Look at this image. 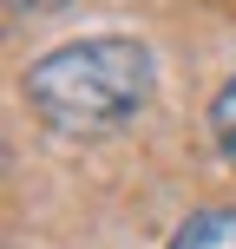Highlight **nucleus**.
I'll list each match as a JSON object with an SVG mask.
<instances>
[{"label":"nucleus","instance_id":"nucleus-1","mask_svg":"<svg viewBox=\"0 0 236 249\" xmlns=\"http://www.w3.org/2000/svg\"><path fill=\"white\" fill-rule=\"evenodd\" d=\"M26 99L59 138H105L151 99V53L138 39H79L26 72Z\"/></svg>","mask_w":236,"mask_h":249},{"label":"nucleus","instance_id":"nucleus-2","mask_svg":"<svg viewBox=\"0 0 236 249\" xmlns=\"http://www.w3.org/2000/svg\"><path fill=\"white\" fill-rule=\"evenodd\" d=\"M171 249H236V210H197L171 236Z\"/></svg>","mask_w":236,"mask_h":249},{"label":"nucleus","instance_id":"nucleus-3","mask_svg":"<svg viewBox=\"0 0 236 249\" xmlns=\"http://www.w3.org/2000/svg\"><path fill=\"white\" fill-rule=\"evenodd\" d=\"M210 131H217V151H223V164L236 171V79L217 92V105H210Z\"/></svg>","mask_w":236,"mask_h":249},{"label":"nucleus","instance_id":"nucleus-4","mask_svg":"<svg viewBox=\"0 0 236 249\" xmlns=\"http://www.w3.org/2000/svg\"><path fill=\"white\" fill-rule=\"evenodd\" d=\"M13 7H33V13H53V7H66V0H13Z\"/></svg>","mask_w":236,"mask_h":249}]
</instances>
